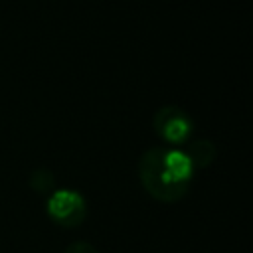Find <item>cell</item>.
I'll use <instances>...</instances> for the list:
<instances>
[{
	"label": "cell",
	"instance_id": "cell-6",
	"mask_svg": "<svg viewBox=\"0 0 253 253\" xmlns=\"http://www.w3.org/2000/svg\"><path fill=\"white\" fill-rule=\"evenodd\" d=\"M63 253H99V251H97V247L91 245L89 241H81V239H79V241L69 243Z\"/></svg>",
	"mask_w": 253,
	"mask_h": 253
},
{
	"label": "cell",
	"instance_id": "cell-2",
	"mask_svg": "<svg viewBox=\"0 0 253 253\" xmlns=\"http://www.w3.org/2000/svg\"><path fill=\"white\" fill-rule=\"evenodd\" d=\"M154 132L172 148L186 146L194 136V121L180 107L164 105L152 117Z\"/></svg>",
	"mask_w": 253,
	"mask_h": 253
},
{
	"label": "cell",
	"instance_id": "cell-4",
	"mask_svg": "<svg viewBox=\"0 0 253 253\" xmlns=\"http://www.w3.org/2000/svg\"><path fill=\"white\" fill-rule=\"evenodd\" d=\"M184 152L188 154V158H190L194 170L208 168V166L215 160V156H217L215 144H213L211 140H208V138H192V140L186 144Z\"/></svg>",
	"mask_w": 253,
	"mask_h": 253
},
{
	"label": "cell",
	"instance_id": "cell-5",
	"mask_svg": "<svg viewBox=\"0 0 253 253\" xmlns=\"http://www.w3.org/2000/svg\"><path fill=\"white\" fill-rule=\"evenodd\" d=\"M30 186L32 190H36L38 194H51L53 192V186H55V180H53V174L45 168H40V170H34L32 176H30Z\"/></svg>",
	"mask_w": 253,
	"mask_h": 253
},
{
	"label": "cell",
	"instance_id": "cell-3",
	"mask_svg": "<svg viewBox=\"0 0 253 253\" xmlns=\"http://www.w3.org/2000/svg\"><path fill=\"white\" fill-rule=\"evenodd\" d=\"M45 213L61 227H75L87 217V202L81 192L73 188H59L47 194Z\"/></svg>",
	"mask_w": 253,
	"mask_h": 253
},
{
	"label": "cell",
	"instance_id": "cell-1",
	"mask_svg": "<svg viewBox=\"0 0 253 253\" xmlns=\"http://www.w3.org/2000/svg\"><path fill=\"white\" fill-rule=\"evenodd\" d=\"M196 170L184 148L152 146L138 160V180L150 198L172 204L182 200L192 184Z\"/></svg>",
	"mask_w": 253,
	"mask_h": 253
}]
</instances>
